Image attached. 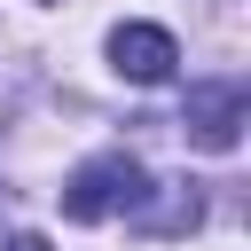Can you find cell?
Segmentation results:
<instances>
[{
  "label": "cell",
  "instance_id": "obj_5",
  "mask_svg": "<svg viewBox=\"0 0 251 251\" xmlns=\"http://www.w3.org/2000/svg\"><path fill=\"white\" fill-rule=\"evenodd\" d=\"M0 102H8V86H0Z\"/></svg>",
  "mask_w": 251,
  "mask_h": 251
},
{
  "label": "cell",
  "instance_id": "obj_1",
  "mask_svg": "<svg viewBox=\"0 0 251 251\" xmlns=\"http://www.w3.org/2000/svg\"><path fill=\"white\" fill-rule=\"evenodd\" d=\"M141 196H149V173H141L126 149H110V157H94V165H78V173L63 180V220H110V212H141Z\"/></svg>",
  "mask_w": 251,
  "mask_h": 251
},
{
  "label": "cell",
  "instance_id": "obj_3",
  "mask_svg": "<svg viewBox=\"0 0 251 251\" xmlns=\"http://www.w3.org/2000/svg\"><path fill=\"white\" fill-rule=\"evenodd\" d=\"M110 63H118V78H133V86H165L173 63H180V47H173L165 24H118V31H110Z\"/></svg>",
  "mask_w": 251,
  "mask_h": 251
},
{
  "label": "cell",
  "instance_id": "obj_4",
  "mask_svg": "<svg viewBox=\"0 0 251 251\" xmlns=\"http://www.w3.org/2000/svg\"><path fill=\"white\" fill-rule=\"evenodd\" d=\"M0 251H47V235H8Z\"/></svg>",
  "mask_w": 251,
  "mask_h": 251
},
{
  "label": "cell",
  "instance_id": "obj_2",
  "mask_svg": "<svg viewBox=\"0 0 251 251\" xmlns=\"http://www.w3.org/2000/svg\"><path fill=\"white\" fill-rule=\"evenodd\" d=\"M243 110H251V86H243V78H196V86H188L180 126H188V141H196V149L227 157V149H235V133H243Z\"/></svg>",
  "mask_w": 251,
  "mask_h": 251
}]
</instances>
